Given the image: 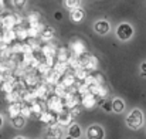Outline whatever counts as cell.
Returning <instances> with one entry per match:
<instances>
[{
  "mask_svg": "<svg viewBox=\"0 0 146 139\" xmlns=\"http://www.w3.org/2000/svg\"><path fill=\"white\" fill-rule=\"evenodd\" d=\"M143 121H145V116H143V112L139 108L132 109L129 112V115L126 116V125H128V128H131L133 131L141 129L142 125H143Z\"/></svg>",
  "mask_w": 146,
  "mask_h": 139,
  "instance_id": "cell-1",
  "label": "cell"
},
{
  "mask_svg": "<svg viewBox=\"0 0 146 139\" xmlns=\"http://www.w3.org/2000/svg\"><path fill=\"white\" fill-rule=\"evenodd\" d=\"M19 20H20V14H16V13H3L1 14L0 26L4 30H11V29H16L19 26Z\"/></svg>",
  "mask_w": 146,
  "mask_h": 139,
  "instance_id": "cell-2",
  "label": "cell"
},
{
  "mask_svg": "<svg viewBox=\"0 0 146 139\" xmlns=\"http://www.w3.org/2000/svg\"><path fill=\"white\" fill-rule=\"evenodd\" d=\"M132 36H133V27L129 23H121L116 27V37L121 41H128L132 39Z\"/></svg>",
  "mask_w": 146,
  "mask_h": 139,
  "instance_id": "cell-3",
  "label": "cell"
},
{
  "mask_svg": "<svg viewBox=\"0 0 146 139\" xmlns=\"http://www.w3.org/2000/svg\"><path fill=\"white\" fill-rule=\"evenodd\" d=\"M47 106H48V111L51 112H55V114H60L61 111L65 109V105H64V99L58 95H52L47 98Z\"/></svg>",
  "mask_w": 146,
  "mask_h": 139,
  "instance_id": "cell-4",
  "label": "cell"
},
{
  "mask_svg": "<svg viewBox=\"0 0 146 139\" xmlns=\"http://www.w3.org/2000/svg\"><path fill=\"white\" fill-rule=\"evenodd\" d=\"M68 48H70L71 54H74V55H80V54H82V53L87 51L85 43H84L81 39H78V37H75V39H72V40L70 41Z\"/></svg>",
  "mask_w": 146,
  "mask_h": 139,
  "instance_id": "cell-5",
  "label": "cell"
},
{
  "mask_svg": "<svg viewBox=\"0 0 146 139\" xmlns=\"http://www.w3.org/2000/svg\"><path fill=\"white\" fill-rule=\"evenodd\" d=\"M72 114H71V111L70 109H64V111H61L60 114H57V124L58 125H61V126H70V124L72 122Z\"/></svg>",
  "mask_w": 146,
  "mask_h": 139,
  "instance_id": "cell-6",
  "label": "cell"
},
{
  "mask_svg": "<svg viewBox=\"0 0 146 139\" xmlns=\"http://www.w3.org/2000/svg\"><path fill=\"white\" fill-rule=\"evenodd\" d=\"M94 31L99 34V36H104V34H108L111 31V24L108 20H98L94 24Z\"/></svg>",
  "mask_w": 146,
  "mask_h": 139,
  "instance_id": "cell-7",
  "label": "cell"
},
{
  "mask_svg": "<svg viewBox=\"0 0 146 139\" xmlns=\"http://www.w3.org/2000/svg\"><path fill=\"white\" fill-rule=\"evenodd\" d=\"M98 101H99L98 96L94 95L92 92H87V94H84V95H81V104L85 108H92Z\"/></svg>",
  "mask_w": 146,
  "mask_h": 139,
  "instance_id": "cell-8",
  "label": "cell"
},
{
  "mask_svg": "<svg viewBox=\"0 0 146 139\" xmlns=\"http://www.w3.org/2000/svg\"><path fill=\"white\" fill-rule=\"evenodd\" d=\"M87 138L88 139H102L104 138V129L99 125H91L87 129Z\"/></svg>",
  "mask_w": 146,
  "mask_h": 139,
  "instance_id": "cell-9",
  "label": "cell"
},
{
  "mask_svg": "<svg viewBox=\"0 0 146 139\" xmlns=\"http://www.w3.org/2000/svg\"><path fill=\"white\" fill-rule=\"evenodd\" d=\"M47 139H61L62 138V128L61 125L58 126V124L55 125H51L48 129H47Z\"/></svg>",
  "mask_w": 146,
  "mask_h": 139,
  "instance_id": "cell-10",
  "label": "cell"
},
{
  "mask_svg": "<svg viewBox=\"0 0 146 139\" xmlns=\"http://www.w3.org/2000/svg\"><path fill=\"white\" fill-rule=\"evenodd\" d=\"M70 57H71V51H70L68 47H58L57 48V54H55V60L57 61L67 63Z\"/></svg>",
  "mask_w": 146,
  "mask_h": 139,
  "instance_id": "cell-11",
  "label": "cell"
},
{
  "mask_svg": "<svg viewBox=\"0 0 146 139\" xmlns=\"http://www.w3.org/2000/svg\"><path fill=\"white\" fill-rule=\"evenodd\" d=\"M40 121L47 124V125H55L57 124V114L55 112H51V111H44L41 115H40Z\"/></svg>",
  "mask_w": 146,
  "mask_h": 139,
  "instance_id": "cell-12",
  "label": "cell"
},
{
  "mask_svg": "<svg viewBox=\"0 0 146 139\" xmlns=\"http://www.w3.org/2000/svg\"><path fill=\"white\" fill-rule=\"evenodd\" d=\"M54 36H55V30L51 27V26H46L40 34V40L43 43H48V41H52L54 40Z\"/></svg>",
  "mask_w": 146,
  "mask_h": 139,
  "instance_id": "cell-13",
  "label": "cell"
},
{
  "mask_svg": "<svg viewBox=\"0 0 146 139\" xmlns=\"http://www.w3.org/2000/svg\"><path fill=\"white\" fill-rule=\"evenodd\" d=\"M1 40H3V41H4L7 46H10V44H13L14 41H17V31H16V29H11V30H4Z\"/></svg>",
  "mask_w": 146,
  "mask_h": 139,
  "instance_id": "cell-14",
  "label": "cell"
},
{
  "mask_svg": "<svg viewBox=\"0 0 146 139\" xmlns=\"http://www.w3.org/2000/svg\"><path fill=\"white\" fill-rule=\"evenodd\" d=\"M52 70L58 74V75H65L71 68H70V65L67 64V63H61V61H55V64L52 65Z\"/></svg>",
  "mask_w": 146,
  "mask_h": 139,
  "instance_id": "cell-15",
  "label": "cell"
},
{
  "mask_svg": "<svg viewBox=\"0 0 146 139\" xmlns=\"http://www.w3.org/2000/svg\"><path fill=\"white\" fill-rule=\"evenodd\" d=\"M70 17H71V20H72V21L78 23V21L84 20V17H85V10H84L82 7L72 9V10H71V13H70Z\"/></svg>",
  "mask_w": 146,
  "mask_h": 139,
  "instance_id": "cell-16",
  "label": "cell"
},
{
  "mask_svg": "<svg viewBox=\"0 0 146 139\" xmlns=\"http://www.w3.org/2000/svg\"><path fill=\"white\" fill-rule=\"evenodd\" d=\"M84 67H85L88 71H92V72H94V71H97L98 67H99V61H98V58L95 57V55L91 54L90 58L87 60V63L84 64Z\"/></svg>",
  "mask_w": 146,
  "mask_h": 139,
  "instance_id": "cell-17",
  "label": "cell"
},
{
  "mask_svg": "<svg viewBox=\"0 0 146 139\" xmlns=\"http://www.w3.org/2000/svg\"><path fill=\"white\" fill-rule=\"evenodd\" d=\"M72 72H74V75H75L77 81H84V80L90 75V71H88L85 67H78V68H77V70H74Z\"/></svg>",
  "mask_w": 146,
  "mask_h": 139,
  "instance_id": "cell-18",
  "label": "cell"
},
{
  "mask_svg": "<svg viewBox=\"0 0 146 139\" xmlns=\"http://www.w3.org/2000/svg\"><path fill=\"white\" fill-rule=\"evenodd\" d=\"M29 24H36V23H43V19H41V14L38 11H30L27 16H26Z\"/></svg>",
  "mask_w": 146,
  "mask_h": 139,
  "instance_id": "cell-19",
  "label": "cell"
},
{
  "mask_svg": "<svg viewBox=\"0 0 146 139\" xmlns=\"http://www.w3.org/2000/svg\"><path fill=\"white\" fill-rule=\"evenodd\" d=\"M16 31H17V40L19 41H27L30 37H29V31H27V27H16Z\"/></svg>",
  "mask_w": 146,
  "mask_h": 139,
  "instance_id": "cell-20",
  "label": "cell"
},
{
  "mask_svg": "<svg viewBox=\"0 0 146 139\" xmlns=\"http://www.w3.org/2000/svg\"><path fill=\"white\" fill-rule=\"evenodd\" d=\"M123 109H125V102H123L121 98L112 99V111H113V112L119 114V112H122Z\"/></svg>",
  "mask_w": 146,
  "mask_h": 139,
  "instance_id": "cell-21",
  "label": "cell"
},
{
  "mask_svg": "<svg viewBox=\"0 0 146 139\" xmlns=\"http://www.w3.org/2000/svg\"><path fill=\"white\" fill-rule=\"evenodd\" d=\"M20 111H21V104H19L17 101L9 105V114H10V116H11V118H14V116L20 115Z\"/></svg>",
  "mask_w": 146,
  "mask_h": 139,
  "instance_id": "cell-22",
  "label": "cell"
},
{
  "mask_svg": "<svg viewBox=\"0 0 146 139\" xmlns=\"http://www.w3.org/2000/svg\"><path fill=\"white\" fill-rule=\"evenodd\" d=\"M68 135L72 136V138H75V139L80 138V136H81V126L77 125V124L70 125V128H68Z\"/></svg>",
  "mask_w": 146,
  "mask_h": 139,
  "instance_id": "cell-23",
  "label": "cell"
},
{
  "mask_svg": "<svg viewBox=\"0 0 146 139\" xmlns=\"http://www.w3.org/2000/svg\"><path fill=\"white\" fill-rule=\"evenodd\" d=\"M11 122H13V126H14V128L21 129V128L24 126V124H26V118L20 114V115H17V116L11 118Z\"/></svg>",
  "mask_w": 146,
  "mask_h": 139,
  "instance_id": "cell-24",
  "label": "cell"
},
{
  "mask_svg": "<svg viewBox=\"0 0 146 139\" xmlns=\"http://www.w3.org/2000/svg\"><path fill=\"white\" fill-rule=\"evenodd\" d=\"M30 106H31V112H33V114H36L38 118H40V115L44 112V111H43L41 104H38V102H36V101H34V102H31V104H30Z\"/></svg>",
  "mask_w": 146,
  "mask_h": 139,
  "instance_id": "cell-25",
  "label": "cell"
},
{
  "mask_svg": "<svg viewBox=\"0 0 146 139\" xmlns=\"http://www.w3.org/2000/svg\"><path fill=\"white\" fill-rule=\"evenodd\" d=\"M20 114H21L24 118L31 116V115H33V112H31V106H30V104H27V102L21 104V111H20Z\"/></svg>",
  "mask_w": 146,
  "mask_h": 139,
  "instance_id": "cell-26",
  "label": "cell"
},
{
  "mask_svg": "<svg viewBox=\"0 0 146 139\" xmlns=\"http://www.w3.org/2000/svg\"><path fill=\"white\" fill-rule=\"evenodd\" d=\"M64 6L68 10H72V9L81 7V0H64Z\"/></svg>",
  "mask_w": 146,
  "mask_h": 139,
  "instance_id": "cell-27",
  "label": "cell"
},
{
  "mask_svg": "<svg viewBox=\"0 0 146 139\" xmlns=\"http://www.w3.org/2000/svg\"><path fill=\"white\" fill-rule=\"evenodd\" d=\"M11 3H13V6L17 10H23L24 6H26V3H27V0H11Z\"/></svg>",
  "mask_w": 146,
  "mask_h": 139,
  "instance_id": "cell-28",
  "label": "cell"
},
{
  "mask_svg": "<svg viewBox=\"0 0 146 139\" xmlns=\"http://www.w3.org/2000/svg\"><path fill=\"white\" fill-rule=\"evenodd\" d=\"M141 75H142V77H146V61L141 64Z\"/></svg>",
  "mask_w": 146,
  "mask_h": 139,
  "instance_id": "cell-29",
  "label": "cell"
},
{
  "mask_svg": "<svg viewBox=\"0 0 146 139\" xmlns=\"http://www.w3.org/2000/svg\"><path fill=\"white\" fill-rule=\"evenodd\" d=\"M54 19H55V20H61V19H62L61 11H55V13H54Z\"/></svg>",
  "mask_w": 146,
  "mask_h": 139,
  "instance_id": "cell-30",
  "label": "cell"
},
{
  "mask_svg": "<svg viewBox=\"0 0 146 139\" xmlns=\"http://www.w3.org/2000/svg\"><path fill=\"white\" fill-rule=\"evenodd\" d=\"M4 81H6V77H4V74L0 72V87H1V84H3Z\"/></svg>",
  "mask_w": 146,
  "mask_h": 139,
  "instance_id": "cell-31",
  "label": "cell"
},
{
  "mask_svg": "<svg viewBox=\"0 0 146 139\" xmlns=\"http://www.w3.org/2000/svg\"><path fill=\"white\" fill-rule=\"evenodd\" d=\"M3 3H4V0H0V11H1V9H3Z\"/></svg>",
  "mask_w": 146,
  "mask_h": 139,
  "instance_id": "cell-32",
  "label": "cell"
},
{
  "mask_svg": "<svg viewBox=\"0 0 146 139\" xmlns=\"http://www.w3.org/2000/svg\"><path fill=\"white\" fill-rule=\"evenodd\" d=\"M1 125H3V118H1V115H0V128H1Z\"/></svg>",
  "mask_w": 146,
  "mask_h": 139,
  "instance_id": "cell-33",
  "label": "cell"
},
{
  "mask_svg": "<svg viewBox=\"0 0 146 139\" xmlns=\"http://www.w3.org/2000/svg\"><path fill=\"white\" fill-rule=\"evenodd\" d=\"M65 139H75V138H72V136H70V135H68V136H67Z\"/></svg>",
  "mask_w": 146,
  "mask_h": 139,
  "instance_id": "cell-34",
  "label": "cell"
},
{
  "mask_svg": "<svg viewBox=\"0 0 146 139\" xmlns=\"http://www.w3.org/2000/svg\"><path fill=\"white\" fill-rule=\"evenodd\" d=\"M16 139H26V138H23V136H19V138H16Z\"/></svg>",
  "mask_w": 146,
  "mask_h": 139,
  "instance_id": "cell-35",
  "label": "cell"
}]
</instances>
